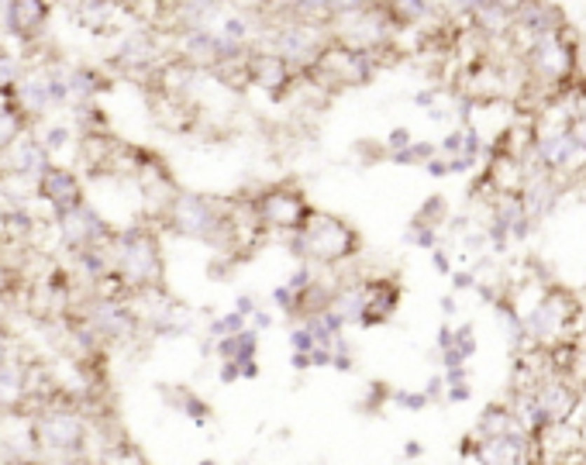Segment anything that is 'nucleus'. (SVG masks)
I'll list each match as a JSON object with an SVG mask.
<instances>
[{
  "mask_svg": "<svg viewBox=\"0 0 586 465\" xmlns=\"http://www.w3.org/2000/svg\"><path fill=\"white\" fill-rule=\"evenodd\" d=\"M83 321H90V328L104 341H128L138 331V324H142L138 310H135L128 300H118V296H100V300H93V303L86 307Z\"/></svg>",
  "mask_w": 586,
  "mask_h": 465,
  "instance_id": "obj_13",
  "label": "nucleus"
},
{
  "mask_svg": "<svg viewBox=\"0 0 586 465\" xmlns=\"http://www.w3.org/2000/svg\"><path fill=\"white\" fill-rule=\"evenodd\" d=\"M452 348L459 352L465 362L472 359V352H476V335H472V324H462V328H456V341H452Z\"/></svg>",
  "mask_w": 586,
  "mask_h": 465,
  "instance_id": "obj_29",
  "label": "nucleus"
},
{
  "mask_svg": "<svg viewBox=\"0 0 586 465\" xmlns=\"http://www.w3.org/2000/svg\"><path fill=\"white\" fill-rule=\"evenodd\" d=\"M255 348H259V331L255 328H245L231 338H217L214 341V352L221 362H242V359H255Z\"/></svg>",
  "mask_w": 586,
  "mask_h": 465,
  "instance_id": "obj_20",
  "label": "nucleus"
},
{
  "mask_svg": "<svg viewBox=\"0 0 586 465\" xmlns=\"http://www.w3.org/2000/svg\"><path fill=\"white\" fill-rule=\"evenodd\" d=\"M156 55H159V48H156V39L149 32H131L128 39H121L111 62L121 66L125 73H145V69L156 66Z\"/></svg>",
  "mask_w": 586,
  "mask_h": 465,
  "instance_id": "obj_17",
  "label": "nucleus"
},
{
  "mask_svg": "<svg viewBox=\"0 0 586 465\" xmlns=\"http://www.w3.org/2000/svg\"><path fill=\"white\" fill-rule=\"evenodd\" d=\"M400 307V283L393 276H369L366 279V321L362 328L386 324Z\"/></svg>",
  "mask_w": 586,
  "mask_h": 465,
  "instance_id": "obj_16",
  "label": "nucleus"
},
{
  "mask_svg": "<svg viewBox=\"0 0 586 465\" xmlns=\"http://www.w3.org/2000/svg\"><path fill=\"white\" fill-rule=\"evenodd\" d=\"M376 73L379 66L373 52H362V48H352V45L332 39L328 48L321 52V59L304 76L321 90H348V86H369L376 80Z\"/></svg>",
  "mask_w": 586,
  "mask_h": 465,
  "instance_id": "obj_5",
  "label": "nucleus"
},
{
  "mask_svg": "<svg viewBox=\"0 0 586 465\" xmlns=\"http://www.w3.org/2000/svg\"><path fill=\"white\" fill-rule=\"evenodd\" d=\"M438 93H442L438 86L418 90V93H414V107H421V111H431V107H435V100H438Z\"/></svg>",
  "mask_w": 586,
  "mask_h": 465,
  "instance_id": "obj_34",
  "label": "nucleus"
},
{
  "mask_svg": "<svg viewBox=\"0 0 586 465\" xmlns=\"http://www.w3.org/2000/svg\"><path fill=\"white\" fill-rule=\"evenodd\" d=\"M224 39H231V42H245L252 45V39H255V32H259V21L252 18L249 11H224L221 18H217V25H214Z\"/></svg>",
  "mask_w": 586,
  "mask_h": 465,
  "instance_id": "obj_21",
  "label": "nucleus"
},
{
  "mask_svg": "<svg viewBox=\"0 0 586 465\" xmlns=\"http://www.w3.org/2000/svg\"><path fill=\"white\" fill-rule=\"evenodd\" d=\"M111 252H114V272L125 279L131 293L163 286V252L149 224H131L118 231L111 242Z\"/></svg>",
  "mask_w": 586,
  "mask_h": 465,
  "instance_id": "obj_3",
  "label": "nucleus"
},
{
  "mask_svg": "<svg viewBox=\"0 0 586 465\" xmlns=\"http://www.w3.org/2000/svg\"><path fill=\"white\" fill-rule=\"evenodd\" d=\"M235 310H238V314H245V317L252 321V314L259 310V300H255V296H249V293H242L238 300H235Z\"/></svg>",
  "mask_w": 586,
  "mask_h": 465,
  "instance_id": "obj_35",
  "label": "nucleus"
},
{
  "mask_svg": "<svg viewBox=\"0 0 586 465\" xmlns=\"http://www.w3.org/2000/svg\"><path fill=\"white\" fill-rule=\"evenodd\" d=\"M0 14L7 35H14L18 42H35L48 21V0H4Z\"/></svg>",
  "mask_w": 586,
  "mask_h": 465,
  "instance_id": "obj_15",
  "label": "nucleus"
},
{
  "mask_svg": "<svg viewBox=\"0 0 586 465\" xmlns=\"http://www.w3.org/2000/svg\"><path fill=\"white\" fill-rule=\"evenodd\" d=\"M163 214H166V224L176 235L214 245L217 252H235V242H231V200L207 197V193H176Z\"/></svg>",
  "mask_w": 586,
  "mask_h": 465,
  "instance_id": "obj_2",
  "label": "nucleus"
},
{
  "mask_svg": "<svg viewBox=\"0 0 586 465\" xmlns=\"http://www.w3.org/2000/svg\"><path fill=\"white\" fill-rule=\"evenodd\" d=\"M7 359H11V355H7V335H4V331H0V366H4V362H7Z\"/></svg>",
  "mask_w": 586,
  "mask_h": 465,
  "instance_id": "obj_40",
  "label": "nucleus"
},
{
  "mask_svg": "<svg viewBox=\"0 0 586 465\" xmlns=\"http://www.w3.org/2000/svg\"><path fill=\"white\" fill-rule=\"evenodd\" d=\"M200 465H214V462H200Z\"/></svg>",
  "mask_w": 586,
  "mask_h": 465,
  "instance_id": "obj_42",
  "label": "nucleus"
},
{
  "mask_svg": "<svg viewBox=\"0 0 586 465\" xmlns=\"http://www.w3.org/2000/svg\"><path fill=\"white\" fill-rule=\"evenodd\" d=\"M373 0H328V7H332V14L335 18H348V14H359V11H366Z\"/></svg>",
  "mask_w": 586,
  "mask_h": 465,
  "instance_id": "obj_31",
  "label": "nucleus"
},
{
  "mask_svg": "<svg viewBox=\"0 0 586 465\" xmlns=\"http://www.w3.org/2000/svg\"><path fill=\"white\" fill-rule=\"evenodd\" d=\"M438 152H442L445 159H456V155H462V127L449 131V134L438 141Z\"/></svg>",
  "mask_w": 586,
  "mask_h": 465,
  "instance_id": "obj_32",
  "label": "nucleus"
},
{
  "mask_svg": "<svg viewBox=\"0 0 586 465\" xmlns=\"http://www.w3.org/2000/svg\"><path fill=\"white\" fill-rule=\"evenodd\" d=\"M290 249L297 258H304L311 265L332 269V265H341L362 252V235L345 217L314 207L307 214V221L290 235Z\"/></svg>",
  "mask_w": 586,
  "mask_h": 465,
  "instance_id": "obj_1",
  "label": "nucleus"
},
{
  "mask_svg": "<svg viewBox=\"0 0 586 465\" xmlns=\"http://www.w3.org/2000/svg\"><path fill=\"white\" fill-rule=\"evenodd\" d=\"M245 328H249V317H245V314H238V310H228V314H217V317H210L207 338L210 341L231 338V335H238V331H245Z\"/></svg>",
  "mask_w": 586,
  "mask_h": 465,
  "instance_id": "obj_25",
  "label": "nucleus"
},
{
  "mask_svg": "<svg viewBox=\"0 0 586 465\" xmlns=\"http://www.w3.org/2000/svg\"><path fill=\"white\" fill-rule=\"evenodd\" d=\"M418 221H424V224H435V228H442V221L449 217V204H445V197H428L424 200V207H421L418 214H414Z\"/></svg>",
  "mask_w": 586,
  "mask_h": 465,
  "instance_id": "obj_27",
  "label": "nucleus"
},
{
  "mask_svg": "<svg viewBox=\"0 0 586 465\" xmlns=\"http://www.w3.org/2000/svg\"><path fill=\"white\" fill-rule=\"evenodd\" d=\"M249 324H252V328H255V331H269V324H273V314L259 307V310L252 314V321H249Z\"/></svg>",
  "mask_w": 586,
  "mask_h": 465,
  "instance_id": "obj_36",
  "label": "nucleus"
},
{
  "mask_svg": "<svg viewBox=\"0 0 586 465\" xmlns=\"http://www.w3.org/2000/svg\"><path fill=\"white\" fill-rule=\"evenodd\" d=\"M586 303L576 300V293H569L566 286H548L542 300L524 310V335L531 348H555L559 341L569 338V328L576 324L580 310Z\"/></svg>",
  "mask_w": 586,
  "mask_h": 465,
  "instance_id": "obj_4",
  "label": "nucleus"
},
{
  "mask_svg": "<svg viewBox=\"0 0 586 465\" xmlns=\"http://www.w3.org/2000/svg\"><path fill=\"white\" fill-rule=\"evenodd\" d=\"M490 4H493V7H500L507 18H517V11H521L528 0H490Z\"/></svg>",
  "mask_w": 586,
  "mask_h": 465,
  "instance_id": "obj_37",
  "label": "nucleus"
},
{
  "mask_svg": "<svg viewBox=\"0 0 586 465\" xmlns=\"http://www.w3.org/2000/svg\"><path fill=\"white\" fill-rule=\"evenodd\" d=\"M428 400H431L428 393H407V389H397V393H393V403H400V407H407V410H418Z\"/></svg>",
  "mask_w": 586,
  "mask_h": 465,
  "instance_id": "obj_33",
  "label": "nucleus"
},
{
  "mask_svg": "<svg viewBox=\"0 0 586 465\" xmlns=\"http://www.w3.org/2000/svg\"><path fill=\"white\" fill-rule=\"evenodd\" d=\"M442 310H445V317H452V314L459 310V303H456V296H452V293L442 296Z\"/></svg>",
  "mask_w": 586,
  "mask_h": 465,
  "instance_id": "obj_39",
  "label": "nucleus"
},
{
  "mask_svg": "<svg viewBox=\"0 0 586 465\" xmlns=\"http://www.w3.org/2000/svg\"><path fill=\"white\" fill-rule=\"evenodd\" d=\"M176 407L190 417V421H197V424H204L207 421V414H210V407L197 396V393H190V389H179V396H176Z\"/></svg>",
  "mask_w": 586,
  "mask_h": 465,
  "instance_id": "obj_26",
  "label": "nucleus"
},
{
  "mask_svg": "<svg viewBox=\"0 0 586 465\" xmlns=\"http://www.w3.org/2000/svg\"><path fill=\"white\" fill-rule=\"evenodd\" d=\"M510 431H524L510 403H490L483 414H479V424H476V438H493V434H510Z\"/></svg>",
  "mask_w": 586,
  "mask_h": 465,
  "instance_id": "obj_19",
  "label": "nucleus"
},
{
  "mask_svg": "<svg viewBox=\"0 0 586 465\" xmlns=\"http://www.w3.org/2000/svg\"><path fill=\"white\" fill-rule=\"evenodd\" d=\"M335 35L332 25H311V21H297V18H276L273 28L266 32V42L273 45L297 73H307L321 52L328 48Z\"/></svg>",
  "mask_w": 586,
  "mask_h": 465,
  "instance_id": "obj_6",
  "label": "nucleus"
},
{
  "mask_svg": "<svg viewBox=\"0 0 586 465\" xmlns=\"http://www.w3.org/2000/svg\"><path fill=\"white\" fill-rule=\"evenodd\" d=\"M14 100L21 104L25 114L42 118L52 107H62L66 100H73L69 97V80H66V73H59L52 66H39V69H32V73L21 76Z\"/></svg>",
  "mask_w": 586,
  "mask_h": 465,
  "instance_id": "obj_9",
  "label": "nucleus"
},
{
  "mask_svg": "<svg viewBox=\"0 0 586 465\" xmlns=\"http://www.w3.org/2000/svg\"><path fill=\"white\" fill-rule=\"evenodd\" d=\"M32 438L45 452L59 455H83L86 448V424L73 410H42L32 424Z\"/></svg>",
  "mask_w": 586,
  "mask_h": 465,
  "instance_id": "obj_10",
  "label": "nucleus"
},
{
  "mask_svg": "<svg viewBox=\"0 0 586 465\" xmlns=\"http://www.w3.org/2000/svg\"><path fill=\"white\" fill-rule=\"evenodd\" d=\"M566 25H569V21H566V11H562L555 0H528V4L517 11L514 28H510V39L517 42V55H521L528 45H535L538 39H545V35L562 32Z\"/></svg>",
  "mask_w": 586,
  "mask_h": 465,
  "instance_id": "obj_11",
  "label": "nucleus"
},
{
  "mask_svg": "<svg viewBox=\"0 0 586 465\" xmlns=\"http://www.w3.org/2000/svg\"><path fill=\"white\" fill-rule=\"evenodd\" d=\"M66 80H69V97L73 100H97V93L107 90V80L93 66H73L66 73Z\"/></svg>",
  "mask_w": 586,
  "mask_h": 465,
  "instance_id": "obj_22",
  "label": "nucleus"
},
{
  "mask_svg": "<svg viewBox=\"0 0 586 465\" xmlns=\"http://www.w3.org/2000/svg\"><path fill=\"white\" fill-rule=\"evenodd\" d=\"M21 76H25V73H21V59H18L14 52L0 48V97H4V100L18 93Z\"/></svg>",
  "mask_w": 586,
  "mask_h": 465,
  "instance_id": "obj_24",
  "label": "nucleus"
},
{
  "mask_svg": "<svg viewBox=\"0 0 586 465\" xmlns=\"http://www.w3.org/2000/svg\"><path fill=\"white\" fill-rule=\"evenodd\" d=\"M383 11L390 14V21H393L400 32H407V28H424V25L445 18L431 0H390Z\"/></svg>",
  "mask_w": 586,
  "mask_h": 465,
  "instance_id": "obj_18",
  "label": "nucleus"
},
{
  "mask_svg": "<svg viewBox=\"0 0 586 465\" xmlns=\"http://www.w3.org/2000/svg\"><path fill=\"white\" fill-rule=\"evenodd\" d=\"M35 190H39V197H42L45 204L52 207V217H55V221H62L66 214L80 211V207L86 204L80 176H76L73 169H66V166H55V162L39 176Z\"/></svg>",
  "mask_w": 586,
  "mask_h": 465,
  "instance_id": "obj_14",
  "label": "nucleus"
},
{
  "mask_svg": "<svg viewBox=\"0 0 586 465\" xmlns=\"http://www.w3.org/2000/svg\"><path fill=\"white\" fill-rule=\"evenodd\" d=\"M290 18L311 21V25H332L335 21L328 0H290Z\"/></svg>",
  "mask_w": 586,
  "mask_h": 465,
  "instance_id": "obj_23",
  "label": "nucleus"
},
{
  "mask_svg": "<svg viewBox=\"0 0 586 465\" xmlns=\"http://www.w3.org/2000/svg\"><path fill=\"white\" fill-rule=\"evenodd\" d=\"M373 4H376V7H386V4H390V0H373Z\"/></svg>",
  "mask_w": 586,
  "mask_h": 465,
  "instance_id": "obj_41",
  "label": "nucleus"
},
{
  "mask_svg": "<svg viewBox=\"0 0 586 465\" xmlns=\"http://www.w3.org/2000/svg\"><path fill=\"white\" fill-rule=\"evenodd\" d=\"M252 204H255V211H259L262 224L269 231H283V235H293L307 221V214L314 211L311 200H307V193L300 186H293V183H273V186H266L259 197H252Z\"/></svg>",
  "mask_w": 586,
  "mask_h": 465,
  "instance_id": "obj_7",
  "label": "nucleus"
},
{
  "mask_svg": "<svg viewBox=\"0 0 586 465\" xmlns=\"http://www.w3.org/2000/svg\"><path fill=\"white\" fill-rule=\"evenodd\" d=\"M69 138H73V127H66V125H48L42 131V141H45V148H48V152L66 148V145H69Z\"/></svg>",
  "mask_w": 586,
  "mask_h": 465,
  "instance_id": "obj_28",
  "label": "nucleus"
},
{
  "mask_svg": "<svg viewBox=\"0 0 586 465\" xmlns=\"http://www.w3.org/2000/svg\"><path fill=\"white\" fill-rule=\"evenodd\" d=\"M397 25L390 21V14L376 7V4H369L366 11H359V14H348V18H335L332 21V35H335L338 42L352 45V48H362V52H376L383 45H390L397 39Z\"/></svg>",
  "mask_w": 586,
  "mask_h": 465,
  "instance_id": "obj_8",
  "label": "nucleus"
},
{
  "mask_svg": "<svg viewBox=\"0 0 586 465\" xmlns=\"http://www.w3.org/2000/svg\"><path fill=\"white\" fill-rule=\"evenodd\" d=\"M407 145H414V134H411L407 127H393V131L383 138V148H386V155H390V152H400V148H407Z\"/></svg>",
  "mask_w": 586,
  "mask_h": 465,
  "instance_id": "obj_30",
  "label": "nucleus"
},
{
  "mask_svg": "<svg viewBox=\"0 0 586 465\" xmlns=\"http://www.w3.org/2000/svg\"><path fill=\"white\" fill-rule=\"evenodd\" d=\"M249 76H252V86L266 90L273 100H283L293 86H297V80H300V73L293 69L273 45H252Z\"/></svg>",
  "mask_w": 586,
  "mask_h": 465,
  "instance_id": "obj_12",
  "label": "nucleus"
},
{
  "mask_svg": "<svg viewBox=\"0 0 586 465\" xmlns=\"http://www.w3.org/2000/svg\"><path fill=\"white\" fill-rule=\"evenodd\" d=\"M431 262H435V269H438L442 276H449V272H452V262H449V255L442 252V249H435V252H431Z\"/></svg>",
  "mask_w": 586,
  "mask_h": 465,
  "instance_id": "obj_38",
  "label": "nucleus"
}]
</instances>
